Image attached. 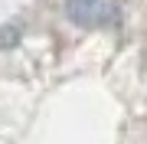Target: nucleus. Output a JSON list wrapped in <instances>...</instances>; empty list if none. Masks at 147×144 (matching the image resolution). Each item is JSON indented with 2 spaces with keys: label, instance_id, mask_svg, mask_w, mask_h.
Returning <instances> with one entry per match:
<instances>
[{
  "label": "nucleus",
  "instance_id": "nucleus-1",
  "mask_svg": "<svg viewBox=\"0 0 147 144\" xmlns=\"http://www.w3.org/2000/svg\"><path fill=\"white\" fill-rule=\"evenodd\" d=\"M65 16L82 30H98L118 23V3L115 0H69Z\"/></svg>",
  "mask_w": 147,
  "mask_h": 144
}]
</instances>
